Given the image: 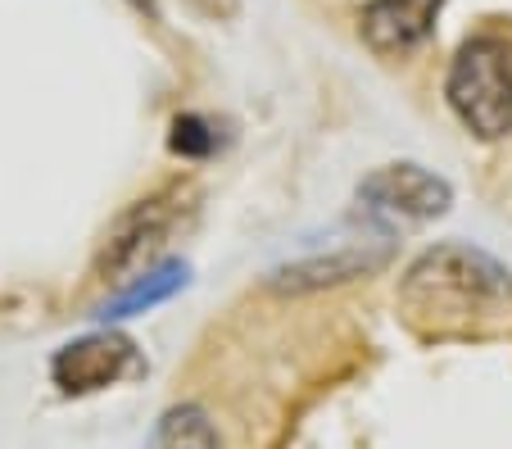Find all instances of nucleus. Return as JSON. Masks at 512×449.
Returning a JSON list of instances; mask_svg holds the SVG:
<instances>
[{
	"instance_id": "2",
	"label": "nucleus",
	"mask_w": 512,
	"mask_h": 449,
	"mask_svg": "<svg viewBox=\"0 0 512 449\" xmlns=\"http://www.w3.org/2000/svg\"><path fill=\"white\" fill-rule=\"evenodd\" d=\"M449 109L481 141H499L512 132V41L472 37L458 50L445 82Z\"/></svg>"
},
{
	"instance_id": "1",
	"label": "nucleus",
	"mask_w": 512,
	"mask_h": 449,
	"mask_svg": "<svg viewBox=\"0 0 512 449\" xmlns=\"http://www.w3.org/2000/svg\"><path fill=\"white\" fill-rule=\"evenodd\" d=\"M512 295V282L490 254L472 245H435L399 282V309L422 332H449L476 313L499 309Z\"/></svg>"
},
{
	"instance_id": "4",
	"label": "nucleus",
	"mask_w": 512,
	"mask_h": 449,
	"mask_svg": "<svg viewBox=\"0 0 512 449\" xmlns=\"http://www.w3.org/2000/svg\"><path fill=\"white\" fill-rule=\"evenodd\" d=\"M141 368L136 359V345L118 332H96V336H82V341L64 345L50 363L55 372V386L64 395H87V391H105L114 381L132 377Z\"/></svg>"
},
{
	"instance_id": "7",
	"label": "nucleus",
	"mask_w": 512,
	"mask_h": 449,
	"mask_svg": "<svg viewBox=\"0 0 512 449\" xmlns=\"http://www.w3.org/2000/svg\"><path fill=\"white\" fill-rule=\"evenodd\" d=\"M182 286H186V264H164L159 273L141 277L132 291H123L114 304H105L100 318H132V313H145V309H155V304H164L168 295H177Z\"/></svg>"
},
{
	"instance_id": "5",
	"label": "nucleus",
	"mask_w": 512,
	"mask_h": 449,
	"mask_svg": "<svg viewBox=\"0 0 512 449\" xmlns=\"http://www.w3.org/2000/svg\"><path fill=\"white\" fill-rule=\"evenodd\" d=\"M440 10H445V0H372L358 32L377 55H408L435 32Z\"/></svg>"
},
{
	"instance_id": "9",
	"label": "nucleus",
	"mask_w": 512,
	"mask_h": 449,
	"mask_svg": "<svg viewBox=\"0 0 512 449\" xmlns=\"http://www.w3.org/2000/svg\"><path fill=\"white\" fill-rule=\"evenodd\" d=\"M164 227H168V218H164V209H159V200H150V205L136 209V214L123 223L118 241H114V268L132 264L141 250H150V245L164 236Z\"/></svg>"
},
{
	"instance_id": "3",
	"label": "nucleus",
	"mask_w": 512,
	"mask_h": 449,
	"mask_svg": "<svg viewBox=\"0 0 512 449\" xmlns=\"http://www.w3.org/2000/svg\"><path fill=\"white\" fill-rule=\"evenodd\" d=\"M358 200L368 205V214L426 223L454 205V186L422 164H386L358 182Z\"/></svg>"
},
{
	"instance_id": "6",
	"label": "nucleus",
	"mask_w": 512,
	"mask_h": 449,
	"mask_svg": "<svg viewBox=\"0 0 512 449\" xmlns=\"http://www.w3.org/2000/svg\"><path fill=\"white\" fill-rule=\"evenodd\" d=\"M386 254H358V250H340L331 259H304V264H290L277 273V291H313V286H331V282H349V277L368 273V268H381Z\"/></svg>"
},
{
	"instance_id": "8",
	"label": "nucleus",
	"mask_w": 512,
	"mask_h": 449,
	"mask_svg": "<svg viewBox=\"0 0 512 449\" xmlns=\"http://www.w3.org/2000/svg\"><path fill=\"white\" fill-rule=\"evenodd\" d=\"M155 449H218V431H213L209 413L195 404H177L164 413L155 431Z\"/></svg>"
},
{
	"instance_id": "10",
	"label": "nucleus",
	"mask_w": 512,
	"mask_h": 449,
	"mask_svg": "<svg viewBox=\"0 0 512 449\" xmlns=\"http://www.w3.org/2000/svg\"><path fill=\"white\" fill-rule=\"evenodd\" d=\"M213 146H218V137H213L209 118H200V114H182V118L173 123V150H177V155H186V159H204V155H213Z\"/></svg>"
}]
</instances>
